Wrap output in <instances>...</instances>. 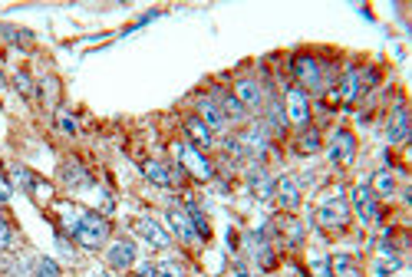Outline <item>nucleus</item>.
I'll return each mask as SVG.
<instances>
[{"label": "nucleus", "instance_id": "nucleus-14", "mask_svg": "<svg viewBox=\"0 0 412 277\" xmlns=\"http://www.w3.org/2000/svg\"><path fill=\"white\" fill-rule=\"evenodd\" d=\"M198 113H201L198 119L205 122V126H208L211 132H215V129H224V122H228V119H224V113L218 109V103L211 99V96H201V99H198Z\"/></svg>", "mask_w": 412, "mask_h": 277}, {"label": "nucleus", "instance_id": "nucleus-21", "mask_svg": "<svg viewBox=\"0 0 412 277\" xmlns=\"http://www.w3.org/2000/svg\"><path fill=\"white\" fill-rule=\"evenodd\" d=\"M251 178V188H254V195H258V198H271V195H274V182H271V178H267V172L264 168H254V172L248 175Z\"/></svg>", "mask_w": 412, "mask_h": 277}, {"label": "nucleus", "instance_id": "nucleus-27", "mask_svg": "<svg viewBox=\"0 0 412 277\" xmlns=\"http://www.w3.org/2000/svg\"><path fill=\"white\" fill-rule=\"evenodd\" d=\"M34 277H60V264L50 258H40L34 264Z\"/></svg>", "mask_w": 412, "mask_h": 277}, {"label": "nucleus", "instance_id": "nucleus-10", "mask_svg": "<svg viewBox=\"0 0 412 277\" xmlns=\"http://www.w3.org/2000/svg\"><path fill=\"white\" fill-rule=\"evenodd\" d=\"M106 264H109L112 271H129L132 264H136V248H132V241H112L109 251H106Z\"/></svg>", "mask_w": 412, "mask_h": 277}, {"label": "nucleus", "instance_id": "nucleus-30", "mask_svg": "<svg viewBox=\"0 0 412 277\" xmlns=\"http://www.w3.org/2000/svg\"><path fill=\"white\" fill-rule=\"evenodd\" d=\"M14 86L20 89V96H26V99H34L36 86H34V79L26 76V73H17V76H14Z\"/></svg>", "mask_w": 412, "mask_h": 277}, {"label": "nucleus", "instance_id": "nucleus-33", "mask_svg": "<svg viewBox=\"0 0 412 277\" xmlns=\"http://www.w3.org/2000/svg\"><path fill=\"white\" fill-rule=\"evenodd\" d=\"M10 195H14V188H10V182L0 175V201H10Z\"/></svg>", "mask_w": 412, "mask_h": 277}, {"label": "nucleus", "instance_id": "nucleus-9", "mask_svg": "<svg viewBox=\"0 0 412 277\" xmlns=\"http://www.w3.org/2000/svg\"><path fill=\"white\" fill-rule=\"evenodd\" d=\"M274 195H277L283 211H293V208L301 205V182H297L293 175H281L274 185Z\"/></svg>", "mask_w": 412, "mask_h": 277}, {"label": "nucleus", "instance_id": "nucleus-18", "mask_svg": "<svg viewBox=\"0 0 412 277\" xmlns=\"http://www.w3.org/2000/svg\"><path fill=\"white\" fill-rule=\"evenodd\" d=\"M185 132H189L191 146L201 148V152H205V148L211 146V129H208V126H205L201 119H198V116H189V119H185Z\"/></svg>", "mask_w": 412, "mask_h": 277}, {"label": "nucleus", "instance_id": "nucleus-1", "mask_svg": "<svg viewBox=\"0 0 412 277\" xmlns=\"http://www.w3.org/2000/svg\"><path fill=\"white\" fill-rule=\"evenodd\" d=\"M291 73L293 79H297V86L307 93V89H313V93H320V89H326V83H330V66L320 60H313V56H293L291 60Z\"/></svg>", "mask_w": 412, "mask_h": 277}, {"label": "nucleus", "instance_id": "nucleus-6", "mask_svg": "<svg viewBox=\"0 0 412 277\" xmlns=\"http://www.w3.org/2000/svg\"><path fill=\"white\" fill-rule=\"evenodd\" d=\"M287 119H291L293 126H301V129L310 126V96L303 93L301 86L287 89Z\"/></svg>", "mask_w": 412, "mask_h": 277}, {"label": "nucleus", "instance_id": "nucleus-11", "mask_svg": "<svg viewBox=\"0 0 412 277\" xmlns=\"http://www.w3.org/2000/svg\"><path fill=\"white\" fill-rule=\"evenodd\" d=\"M169 228H172L175 238H179V241H185V244L201 241V238H198V231H195V225H191V218L185 215L181 208H169Z\"/></svg>", "mask_w": 412, "mask_h": 277}, {"label": "nucleus", "instance_id": "nucleus-3", "mask_svg": "<svg viewBox=\"0 0 412 277\" xmlns=\"http://www.w3.org/2000/svg\"><path fill=\"white\" fill-rule=\"evenodd\" d=\"M179 162L181 168L189 175H195V178H201V182H208L211 175H215V165L208 162V156L201 152V148H195L191 142H179Z\"/></svg>", "mask_w": 412, "mask_h": 277}, {"label": "nucleus", "instance_id": "nucleus-19", "mask_svg": "<svg viewBox=\"0 0 412 277\" xmlns=\"http://www.w3.org/2000/svg\"><path fill=\"white\" fill-rule=\"evenodd\" d=\"M17 182L24 185L30 195H40V201H46L53 195V185H46L44 178H36L34 172H26V168H17Z\"/></svg>", "mask_w": 412, "mask_h": 277}, {"label": "nucleus", "instance_id": "nucleus-7", "mask_svg": "<svg viewBox=\"0 0 412 277\" xmlns=\"http://www.w3.org/2000/svg\"><path fill=\"white\" fill-rule=\"evenodd\" d=\"M136 231L142 234V238H146L152 248H159V251H165V248L172 244V234L165 231V228L159 225L155 218H139V221H136Z\"/></svg>", "mask_w": 412, "mask_h": 277}, {"label": "nucleus", "instance_id": "nucleus-16", "mask_svg": "<svg viewBox=\"0 0 412 277\" xmlns=\"http://www.w3.org/2000/svg\"><path fill=\"white\" fill-rule=\"evenodd\" d=\"M142 175H146L152 185H159V188H172L175 185V175L165 162H146L142 165Z\"/></svg>", "mask_w": 412, "mask_h": 277}, {"label": "nucleus", "instance_id": "nucleus-29", "mask_svg": "<svg viewBox=\"0 0 412 277\" xmlns=\"http://www.w3.org/2000/svg\"><path fill=\"white\" fill-rule=\"evenodd\" d=\"M393 188H396V185H393V175H389V172H379L376 178H373V195H376V198H379V195H389Z\"/></svg>", "mask_w": 412, "mask_h": 277}, {"label": "nucleus", "instance_id": "nucleus-13", "mask_svg": "<svg viewBox=\"0 0 412 277\" xmlns=\"http://www.w3.org/2000/svg\"><path fill=\"white\" fill-rule=\"evenodd\" d=\"M386 138H389V142H396V146H399V142H406V138H409V116H406V106H403V103L396 106V113L389 116Z\"/></svg>", "mask_w": 412, "mask_h": 277}, {"label": "nucleus", "instance_id": "nucleus-8", "mask_svg": "<svg viewBox=\"0 0 412 277\" xmlns=\"http://www.w3.org/2000/svg\"><path fill=\"white\" fill-rule=\"evenodd\" d=\"M353 156H356V138H353L350 129H340L333 136V142H330V158L336 165H350Z\"/></svg>", "mask_w": 412, "mask_h": 277}, {"label": "nucleus", "instance_id": "nucleus-35", "mask_svg": "<svg viewBox=\"0 0 412 277\" xmlns=\"http://www.w3.org/2000/svg\"><path fill=\"white\" fill-rule=\"evenodd\" d=\"M93 277H112V274H109V271H96Z\"/></svg>", "mask_w": 412, "mask_h": 277}, {"label": "nucleus", "instance_id": "nucleus-12", "mask_svg": "<svg viewBox=\"0 0 412 277\" xmlns=\"http://www.w3.org/2000/svg\"><path fill=\"white\" fill-rule=\"evenodd\" d=\"M234 99H238L244 109H261L264 106V93H261L258 79H241L238 89H234Z\"/></svg>", "mask_w": 412, "mask_h": 277}, {"label": "nucleus", "instance_id": "nucleus-24", "mask_svg": "<svg viewBox=\"0 0 412 277\" xmlns=\"http://www.w3.org/2000/svg\"><path fill=\"white\" fill-rule=\"evenodd\" d=\"M317 148H320V136H317V129H303V136L297 138V152L310 156V152H317Z\"/></svg>", "mask_w": 412, "mask_h": 277}, {"label": "nucleus", "instance_id": "nucleus-26", "mask_svg": "<svg viewBox=\"0 0 412 277\" xmlns=\"http://www.w3.org/2000/svg\"><path fill=\"white\" fill-rule=\"evenodd\" d=\"M254 254H258V264L264 271L274 268V254H271V244L264 241V234H258V251H254Z\"/></svg>", "mask_w": 412, "mask_h": 277}, {"label": "nucleus", "instance_id": "nucleus-20", "mask_svg": "<svg viewBox=\"0 0 412 277\" xmlns=\"http://www.w3.org/2000/svg\"><path fill=\"white\" fill-rule=\"evenodd\" d=\"M277 234L283 238V244L297 248V244L303 241V225L301 221H293V218H281V221H277Z\"/></svg>", "mask_w": 412, "mask_h": 277}, {"label": "nucleus", "instance_id": "nucleus-32", "mask_svg": "<svg viewBox=\"0 0 412 277\" xmlns=\"http://www.w3.org/2000/svg\"><path fill=\"white\" fill-rule=\"evenodd\" d=\"M155 277H181V268L179 264H159V268H155Z\"/></svg>", "mask_w": 412, "mask_h": 277}, {"label": "nucleus", "instance_id": "nucleus-15", "mask_svg": "<svg viewBox=\"0 0 412 277\" xmlns=\"http://www.w3.org/2000/svg\"><path fill=\"white\" fill-rule=\"evenodd\" d=\"M60 178H63V185H69V188H83V185H93L89 172L76 162V158H69V162L60 165Z\"/></svg>", "mask_w": 412, "mask_h": 277}, {"label": "nucleus", "instance_id": "nucleus-22", "mask_svg": "<svg viewBox=\"0 0 412 277\" xmlns=\"http://www.w3.org/2000/svg\"><path fill=\"white\" fill-rule=\"evenodd\" d=\"M185 215L191 218V225H195L198 238L205 241V238H208V234H211V231H208V221H205V215H201V208H198V205H195V201H191V198L185 201Z\"/></svg>", "mask_w": 412, "mask_h": 277}, {"label": "nucleus", "instance_id": "nucleus-36", "mask_svg": "<svg viewBox=\"0 0 412 277\" xmlns=\"http://www.w3.org/2000/svg\"><path fill=\"white\" fill-rule=\"evenodd\" d=\"M0 89H4V66H0Z\"/></svg>", "mask_w": 412, "mask_h": 277}, {"label": "nucleus", "instance_id": "nucleus-2", "mask_svg": "<svg viewBox=\"0 0 412 277\" xmlns=\"http://www.w3.org/2000/svg\"><path fill=\"white\" fill-rule=\"evenodd\" d=\"M73 238H76L79 248H86V251H96V248H103L106 238H109V221L103 215H79V221L73 225Z\"/></svg>", "mask_w": 412, "mask_h": 277}, {"label": "nucleus", "instance_id": "nucleus-25", "mask_svg": "<svg viewBox=\"0 0 412 277\" xmlns=\"http://www.w3.org/2000/svg\"><path fill=\"white\" fill-rule=\"evenodd\" d=\"M0 36H7V44H14V46H30V40H34V36L26 34V30H14V26L10 24H4L0 26Z\"/></svg>", "mask_w": 412, "mask_h": 277}, {"label": "nucleus", "instance_id": "nucleus-37", "mask_svg": "<svg viewBox=\"0 0 412 277\" xmlns=\"http://www.w3.org/2000/svg\"><path fill=\"white\" fill-rule=\"evenodd\" d=\"M238 277H251V274H248V271H238Z\"/></svg>", "mask_w": 412, "mask_h": 277}, {"label": "nucleus", "instance_id": "nucleus-17", "mask_svg": "<svg viewBox=\"0 0 412 277\" xmlns=\"http://www.w3.org/2000/svg\"><path fill=\"white\" fill-rule=\"evenodd\" d=\"M211 99L218 103V109L224 113V119H231V122H244V119H248V109H244V106H241L231 93H215Z\"/></svg>", "mask_w": 412, "mask_h": 277}, {"label": "nucleus", "instance_id": "nucleus-4", "mask_svg": "<svg viewBox=\"0 0 412 277\" xmlns=\"http://www.w3.org/2000/svg\"><path fill=\"white\" fill-rule=\"evenodd\" d=\"M350 198H353V208H356L360 221H366V225H376L379 218H383V211H379V198L373 195V188H369V185H356V188L350 191Z\"/></svg>", "mask_w": 412, "mask_h": 277}, {"label": "nucleus", "instance_id": "nucleus-23", "mask_svg": "<svg viewBox=\"0 0 412 277\" xmlns=\"http://www.w3.org/2000/svg\"><path fill=\"white\" fill-rule=\"evenodd\" d=\"M330 268L340 277H360V268H356V261H353L350 254H336V258L330 261Z\"/></svg>", "mask_w": 412, "mask_h": 277}, {"label": "nucleus", "instance_id": "nucleus-34", "mask_svg": "<svg viewBox=\"0 0 412 277\" xmlns=\"http://www.w3.org/2000/svg\"><path fill=\"white\" fill-rule=\"evenodd\" d=\"M139 277H155V268L152 264H142V268H139Z\"/></svg>", "mask_w": 412, "mask_h": 277}, {"label": "nucleus", "instance_id": "nucleus-31", "mask_svg": "<svg viewBox=\"0 0 412 277\" xmlns=\"http://www.w3.org/2000/svg\"><path fill=\"white\" fill-rule=\"evenodd\" d=\"M283 119H287V116L281 113V106H277V99H274V103H271V119H267V129H271V132H283Z\"/></svg>", "mask_w": 412, "mask_h": 277}, {"label": "nucleus", "instance_id": "nucleus-28", "mask_svg": "<svg viewBox=\"0 0 412 277\" xmlns=\"http://www.w3.org/2000/svg\"><path fill=\"white\" fill-rule=\"evenodd\" d=\"M10 244H14V225L7 215H0V251H10Z\"/></svg>", "mask_w": 412, "mask_h": 277}, {"label": "nucleus", "instance_id": "nucleus-5", "mask_svg": "<svg viewBox=\"0 0 412 277\" xmlns=\"http://www.w3.org/2000/svg\"><path fill=\"white\" fill-rule=\"evenodd\" d=\"M317 218L323 228H336V231H340V228L350 225V201L346 198H323Z\"/></svg>", "mask_w": 412, "mask_h": 277}]
</instances>
